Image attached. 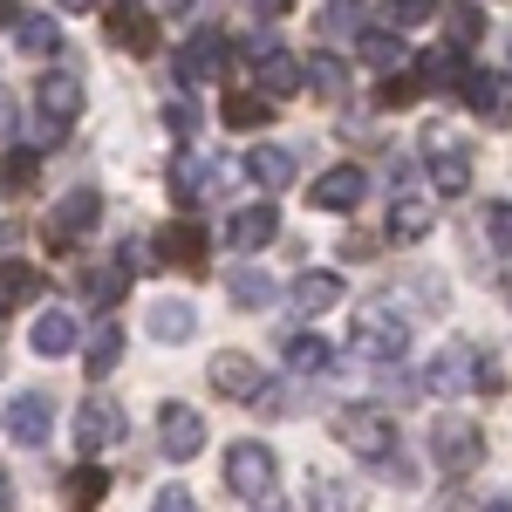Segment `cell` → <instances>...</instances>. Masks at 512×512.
Here are the masks:
<instances>
[{
    "mask_svg": "<svg viewBox=\"0 0 512 512\" xmlns=\"http://www.w3.org/2000/svg\"><path fill=\"white\" fill-rule=\"evenodd\" d=\"M226 485H233L246 506H274V499H280V465H274V451H267L260 437H239L233 451H226Z\"/></svg>",
    "mask_w": 512,
    "mask_h": 512,
    "instance_id": "obj_1",
    "label": "cell"
},
{
    "mask_svg": "<svg viewBox=\"0 0 512 512\" xmlns=\"http://www.w3.org/2000/svg\"><path fill=\"white\" fill-rule=\"evenodd\" d=\"M349 342H355V355L362 362H396V355L410 349V315H396V308H383V301H369L362 315H355V328H349Z\"/></svg>",
    "mask_w": 512,
    "mask_h": 512,
    "instance_id": "obj_2",
    "label": "cell"
},
{
    "mask_svg": "<svg viewBox=\"0 0 512 512\" xmlns=\"http://www.w3.org/2000/svg\"><path fill=\"white\" fill-rule=\"evenodd\" d=\"M431 458L444 478H472L478 458H485V431H478L472 417H437L431 424Z\"/></svg>",
    "mask_w": 512,
    "mask_h": 512,
    "instance_id": "obj_3",
    "label": "cell"
},
{
    "mask_svg": "<svg viewBox=\"0 0 512 512\" xmlns=\"http://www.w3.org/2000/svg\"><path fill=\"white\" fill-rule=\"evenodd\" d=\"M335 437H342V451L369 458V465H383V458L396 451V424H390V410H376V403L342 410V417H335Z\"/></svg>",
    "mask_w": 512,
    "mask_h": 512,
    "instance_id": "obj_4",
    "label": "cell"
},
{
    "mask_svg": "<svg viewBox=\"0 0 512 512\" xmlns=\"http://www.w3.org/2000/svg\"><path fill=\"white\" fill-rule=\"evenodd\" d=\"M424 171H431V185L437 198H458V192H472V151L458 144V137H424Z\"/></svg>",
    "mask_w": 512,
    "mask_h": 512,
    "instance_id": "obj_5",
    "label": "cell"
},
{
    "mask_svg": "<svg viewBox=\"0 0 512 512\" xmlns=\"http://www.w3.org/2000/svg\"><path fill=\"white\" fill-rule=\"evenodd\" d=\"M205 383L219 396H233V403H253V396L267 390V376H260V362L253 355H239V349H219L212 362H205Z\"/></svg>",
    "mask_w": 512,
    "mask_h": 512,
    "instance_id": "obj_6",
    "label": "cell"
},
{
    "mask_svg": "<svg viewBox=\"0 0 512 512\" xmlns=\"http://www.w3.org/2000/svg\"><path fill=\"white\" fill-rule=\"evenodd\" d=\"M246 62H253V69H260V96H294V89H301V62H294V55H287V48H280V41H267V35H253L246 41Z\"/></svg>",
    "mask_w": 512,
    "mask_h": 512,
    "instance_id": "obj_7",
    "label": "cell"
},
{
    "mask_svg": "<svg viewBox=\"0 0 512 512\" xmlns=\"http://www.w3.org/2000/svg\"><path fill=\"white\" fill-rule=\"evenodd\" d=\"M158 444H164L171 465L198 458V451H205V417H198L192 403H164V410H158Z\"/></svg>",
    "mask_w": 512,
    "mask_h": 512,
    "instance_id": "obj_8",
    "label": "cell"
},
{
    "mask_svg": "<svg viewBox=\"0 0 512 512\" xmlns=\"http://www.w3.org/2000/svg\"><path fill=\"white\" fill-rule=\"evenodd\" d=\"M0 431L14 437V444H28V451H35V444H48V431H55V403H48L41 390L14 396V403L0 410Z\"/></svg>",
    "mask_w": 512,
    "mask_h": 512,
    "instance_id": "obj_9",
    "label": "cell"
},
{
    "mask_svg": "<svg viewBox=\"0 0 512 512\" xmlns=\"http://www.w3.org/2000/svg\"><path fill=\"white\" fill-rule=\"evenodd\" d=\"M117 437H123V410L110 403V396H89V403L76 410V451L82 458H103Z\"/></svg>",
    "mask_w": 512,
    "mask_h": 512,
    "instance_id": "obj_10",
    "label": "cell"
},
{
    "mask_svg": "<svg viewBox=\"0 0 512 512\" xmlns=\"http://www.w3.org/2000/svg\"><path fill=\"white\" fill-rule=\"evenodd\" d=\"M424 390H437V396L478 390V349H472V342H451V349H437V355H431V369H424Z\"/></svg>",
    "mask_w": 512,
    "mask_h": 512,
    "instance_id": "obj_11",
    "label": "cell"
},
{
    "mask_svg": "<svg viewBox=\"0 0 512 512\" xmlns=\"http://www.w3.org/2000/svg\"><path fill=\"white\" fill-rule=\"evenodd\" d=\"M96 219H103V198L96 192H69L55 212H48V246H76V239H89Z\"/></svg>",
    "mask_w": 512,
    "mask_h": 512,
    "instance_id": "obj_12",
    "label": "cell"
},
{
    "mask_svg": "<svg viewBox=\"0 0 512 512\" xmlns=\"http://www.w3.org/2000/svg\"><path fill=\"white\" fill-rule=\"evenodd\" d=\"M35 103H41V117H48V123L69 130V123L82 117V76H76V69H48V76L35 82Z\"/></svg>",
    "mask_w": 512,
    "mask_h": 512,
    "instance_id": "obj_13",
    "label": "cell"
},
{
    "mask_svg": "<svg viewBox=\"0 0 512 512\" xmlns=\"http://www.w3.org/2000/svg\"><path fill=\"white\" fill-rule=\"evenodd\" d=\"M158 253L171 260V267H185V274H205L212 239H205V226H198V219H171V226L158 233Z\"/></svg>",
    "mask_w": 512,
    "mask_h": 512,
    "instance_id": "obj_14",
    "label": "cell"
},
{
    "mask_svg": "<svg viewBox=\"0 0 512 512\" xmlns=\"http://www.w3.org/2000/svg\"><path fill=\"white\" fill-rule=\"evenodd\" d=\"M362 198H369V171H362V164H335V171L315 178V205L321 212H355Z\"/></svg>",
    "mask_w": 512,
    "mask_h": 512,
    "instance_id": "obj_15",
    "label": "cell"
},
{
    "mask_svg": "<svg viewBox=\"0 0 512 512\" xmlns=\"http://www.w3.org/2000/svg\"><path fill=\"white\" fill-rule=\"evenodd\" d=\"M110 41H117L123 55H151V48H158V14L117 0V7H110Z\"/></svg>",
    "mask_w": 512,
    "mask_h": 512,
    "instance_id": "obj_16",
    "label": "cell"
},
{
    "mask_svg": "<svg viewBox=\"0 0 512 512\" xmlns=\"http://www.w3.org/2000/svg\"><path fill=\"white\" fill-rule=\"evenodd\" d=\"M226 62H233L226 35H192L185 48H178V82H212Z\"/></svg>",
    "mask_w": 512,
    "mask_h": 512,
    "instance_id": "obj_17",
    "label": "cell"
},
{
    "mask_svg": "<svg viewBox=\"0 0 512 512\" xmlns=\"http://www.w3.org/2000/svg\"><path fill=\"white\" fill-rule=\"evenodd\" d=\"M41 287H48V274H41L35 260H0V315L41 301Z\"/></svg>",
    "mask_w": 512,
    "mask_h": 512,
    "instance_id": "obj_18",
    "label": "cell"
},
{
    "mask_svg": "<svg viewBox=\"0 0 512 512\" xmlns=\"http://www.w3.org/2000/svg\"><path fill=\"white\" fill-rule=\"evenodd\" d=\"M294 151H280V144H260V151H246V178L260 185V192H287L294 185Z\"/></svg>",
    "mask_w": 512,
    "mask_h": 512,
    "instance_id": "obj_19",
    "label": "cell"
},
{
    "mask_svg": "<svg viewBox=\"0 0 512 512\" xmlns=\"http://www.w3.org/2000/svg\"><path fill=\"white\" fill-rule=\"evenodd\" d=\"M212 185H219V164H205L198 151H178L171 158V192H178V205H198Z\"/></svg>",
    "mask_w": 512,
    "mask_h": 512,
    "instance_id": "obj_20",
    "label": "cell"
},
{
    "mask_svg": "<svg viewBox=\"0 0 512 512\" xmlns=\"http://www.w3.org/2000/svg\"><path fill=\"white\" fill-rule=\"evenodd\" d=\"M28 342H35V355H69L82 342V321L69 308H48V315H35V335Z\"/></svg>",
    "mask_w": 512,
    "mask_h": 512,
    "instance_id": "obj_21",
    "label": "cell"
},
{
    "mask_svg": "<svg viewBox=\"0 0 512 512\" xmlns=\"http://www.w3.org/2000/svg\"><path fill=\"white\" fill-rule=\"evenodd\" d=\"M301 82L315 89L321 103H342V96H349V62L321 48V55H308V62H301Z\"/></svg>",
    "mask_w": 512,
    "mask_h": 512,
    "instance_id": "obj_22",
    "label": "cell"
},
{
    "mask_svg": "<svg viewBox=\"0 0 512 512\" xmlns=\"http://www.w3.org/2000/svg\"><path fill=\"white\" fill-rule=\"evenodd\" d=\"M130 274H137L130 260H110V267H89V274H82V301L110 315V308L123 301V287H130Z\"/></svg>",
    "mask_w": 512,
    "mask_h": 512,
    "instance_id": "obj_23",
    "label": "cell"
},
{
    "mask_svg": "<svg viewBox=\"0 0 512 512\" xmlns=\"http://www.w3.org/2000/svg\"><path fill=\"white\" fill-rule=\"evenodd\" d=\"M274 233H280V212H274V205H246V212H233V226H226V239H233L239 253H260Z\"/></svg>",
    "mask_w": 512,
    "mask_h": 512,
    "instance_id": "obj_24",
    "label": "cell"
},
{
    "mask_svg": "<svg viewBox=\"0 0 512 512\" xmlns=\"http://www.w3.org/2000/svg\"><path fill=\"white\" fill-rule=\"evenodd\" d=\"M280 362H287L294 376H328V369H335V349H328L321 335H287V349H280Z\"/></svg>",
    "mask_w": 512,
    "mask_h": 512,
    "instance_id": "obj_25",
    "label": "cell"
},
{
    "mask_svg": "<svg viewBox=\"0 0 512 512\" xmlns=\"http://www.w3.org/2000/svg\"><path fill=\"white\" fill-rule=\"evenodd\" d=\"M465 103H472L492 130H499V123H512V103H506V82H499V76H465Z\"/></svg>",
    "mask_w": 512,
    "mask_h": 512,
    "instance_id": "obj_26",
    "label": "cell"
},
{
    "mask_svg": "<svg viewBox=\"0 0 512 512\" xmlns=\"http://www.w3.org/2000/svg\"><path fill=\"white\" fill-rule=\"evenodd\" d=\"M151 335L171 342V349L192 342V335H198V308H192V301H158V308H151Z\"/></svg>",
    "mask_w": 512,
    "mask_h": 512,
    "instance_id": "obj_27",
    "label": "cell"
},
{
    "mask_svg": "<svg viewBox=\"0 0 512 512\" xmlns=\"http://www.w3.org/2000/svg\"><path fill=\"white\" fill-rule=\"evenodd\" d=\"M315 512H369V492L362 478H315Z\"/></svg>",
    "mask_w": 512,
    "mask_h": 512,
    "instance_id": "obj_28",
    "label": "cell"
},
{
    "mask_svg": "<svg viewBox=\"0 0 512 512\" xmlns=\"http://www.w3.org/2000/svg\"><path fill=\"white\" fill-rule=\"evenodd\" d=\"M437 226V205L431 198H396L390 205V239H403V246H410V239H424Z\"/></svg>",
    "mask_w": 512,
    "mask_h": 512,
    "instance_id": "obj_29",
    "label": "cell"
},
{
    "mask_svg": "<svg viewBox=\"0 0 512 512\" xmlns=\"http://www.w3.org/2000/svg\"><path fill=\"white\" fill-rule=\"evenodd\" d=\"M342 301V274H301L294 280V308L301 315H328Z\"/></svg>",
    "mask_w": 512,
    "mask_h": 512,
    "instance_id": "obj_30",
    "label": "cell"
},
{
    "mask_svg": "<svg viewBox=\"0 0 512 512\" xmlns=\"http://www.w3.org/2000/svg\"><path fill=\"white\" fill-rule=\"evenodd\" d=\"M315 35L321 41H355L362 35V0H328L315 14Z\"/></svg>",
    "mask_w": 512,
    "mask_h": 512,
    "instance_id": "obj_31",
    "label": "cell"
},
{
    "mask_svg": "<svg viewBox=\"0 0 512 512\" xmlns=\"http://www.w3.org/2000/svg\"><path fill=\"white\" fill-rule=\"evenodd\" d=\"M103 492H110V478L96 472V465H76V472L62 478V499H69V512H96V506H103Z\"/></svg>",
    "mask_w": 512,
    "mask_h": 512,
    "instance_id": "obj_32",
    "label": "cell"
},
{
    "mask_svg": "<svg viewBox=\"0 0 512 512\" xmlns=\"http://www.w3.org/2000/svg\"><path fill=\"white\" fill-rule=\"evenodd\" d=\"M82 362H89V376H110V369L123 362V328L117 321H103V328L82 342Z\"/></svg>",
    "mask_w": 512,
    "mask_h": 512,
    "instance_id": "obj_33",
    "label": "cell"
},
{
    "mask_svg": "<svg viewBox=\"0 0 512 512\" xmlns=\"http://www.w3.org/2000/svg\"><path fill=\"white\" fill-rule=\"evenodd\" d=\"M355 55H362L369 69H396V62H403V41H396V28H369V21H362V35H355Z\"/></svg>",
    "mask_w": 512,
    "mask_h": 512,
    "instance_id": "obj_34",
    "label": "cell"
},
{
    "mask_svg": "<svg viewBox=\"0 0 512 512\" xmlns=\"http://www.w3.org/2000/svg\"><path fill=\"white\" fill-rule=\"evenodd\" d=\"M226 294H233L239 308H274V280L260 274V267H233L226 274Z\"/></svg>",
    "mask_w": 512,
    "mask_h": 512,
    "instance_id": "obj_35",
    "label": "cell"
},
{
    "mask_svg": "<svg viewBox=\"0 0 512 512\" xmlns=\"http://www.w3.org/2000/svg\"><path fill=\"white\" fill-rule=\"evenodd\" d=\"M267 117H274V96H226L219 103V123L226 130H260Z\"/></svg>",
    "mask_w": 512,
    "mask_h": 512,
    "instance_id": "obj_36",
    "label": "cell"
},
{
    "mask_svg": "<svg viewBox=\"0 0 512 512\" xmlns=\"http://www.w3.org/2000/svg\"><path fill=\"white\" fill-rule=\"evenodd\" d=\"M14 41H21L28 55H55L62 28H55V14H21V21H14Z\"/></svg>",
    "mask_w": 512,
    "mask_h": 512,
    "instance_id": "obj_37",
    "label": "cell"
},
{
    "mask_svg": "<svg viewBox=\"0 0 512 512\" xmlns=\"http://www.w3.org/2000/svg\"><path fill=\"white\" fill-rule=\"evenodd\" d=\"M444 35H451V48H472V41L485 35V14H478L472 0H451V7H444Z\"/></svg>",
    "mask_w": 512,
    "mask_h": 512,
    "instance_id": "obj_38",
    "label": "cell"
},
{
    "mask_svg": "<svg viewBox=\"0 0 512 512\" xmlns=\"http://www.w3.org/2000/svg\"><path fill=\"white\" fill-rule=\"evenodd\" d=\"M424 96V76H383L376 82V110H410Z\"/></svg>",
    "mask_w": 512,
    "mask_h": 512,
    "instance_id": "obj_39",
    "label": "cell"
},
{
    "mask_svg": "<svg viewBox=\"0 0 512 512\" xmlns=\"http://www.w3.org/2000/svg\"><path fill=\"white\" fill-rule=\"evenodd\" d=\"M35 185V151H7L0 158V192H28Z\"/></svg>",
    "mask_w": 512,
    "mask_h": 512,
    "instance_id": "obj_40",
    "label": "cell"
},
{
    "mask_svg": "<svg viewBox=\"0 0 512 512\" xmlns=\"http://www.w3.org/2000/svg\"><path fill=\"white\" fill-rule=\"evenodd\" d=\"M431 14H437V0H390V7H383L390 28H417V21H431Z\"/></svg>",
    "mask_w": 512,
    "mask_h": 512,
    "instance_id": "obj_41",
    "label": "cell"
},
{
    "mask_svg": "<svg viewBox=\"0 0 512 512\" xmlns=\"http://www.w3.org/2000/svg\"><path fill=\"white\" fill-rule=\"evenodd\" d=\"M485 239H492V253H512V205L485 212Z\"/></svg>",
    "mask_w": 512,
    "mask_h": 512,
    "instance_id": "obj_42",
    "label": "cell"
},
{
    "mask_svg": "<svg viewBox=\"0 0 512 512\" xmlns=\"http://www.w3.org/2000/svg\"><path fill=\"white\" fill-rule=\"evenodd\" d=\"M151 512H198V506H192V492H185V485H164L158 499H151Z\"/></svg>",
    "mask_w": 512,
    "mask_h": 512,
    "instance_id": "obj_43",
    "label": "cell"
},
{
    "mask_svg": "<svg viewBox=\"0 0 512 512\" xmlns=\"http://www.w3.org/2000/svg\"><path fill=\"white\" fill-rule=\"evenodd\" d=\"M164 117H171V130H178V144H185V137H192V130H198V110H192V103H171Z\"/></svg>",
    "mask_w": 512,
    "mask_h": 512,
    "instance_id": "obj_44",
    "label": "cell"
},
{
    "mask_svg": "<svg viewBox=\"0 0 512 512\" xmlns=\"http://www.w3.org/2000/svg\"><path fill=\"white\" fill-rule=\"evenodd\" d=\"M478 390H506V376H499V355H478Z\"/></svg>",
    "mask_w": 512,
    "mask_h": 512,
    "instance_id": "obj_45",
    "label": "cell"
},
{
    "mask_svg": "<svg viewBox=\"0 0 512 512\" xmlns=\"http://www.w3.org/2000/svg\"><path fill=\"white\" fill-rule=\"evenodd\" d=\"M287 7H294V0H246V14H253V21H280Z\"/></svg>",
    "mask_w": 512,
    "mask_h": 512,
    "instance_id": "obj_46",
    "label": "cell"
},
{
    "mask_svg": "<svg viewBox=\"0 0 512 512\" xmlns=\"http://www.w3.org/2000/svg\"><path fill=\"white\" fill-rule=\"evenodd\" d=\"M7 137H14V96L0 89V144H7Z\"/></svg>",
    "mask_w": 512,
    "mask_h": 512,
    "instance_id": "obj_47",
    "label": "cell"
},
{
    "mask_svg": "<svg viewBox=\"0 0 512 512\" xmlns=\"http://www.w3.org/2000/svg\"><path fill=\"white\" fill-rule=\"evenodd\" d=\"M14 21H21V7H14V0H0V28H14Z\"/></svg>",
    "mask_w": 512,
    "mask_h": 512,
    "instance_id": "obj_48",
    "label": "cell"
},
{
    "mask_svg": "<svg viewBox=\"0 0 512 512\" xmlns=\"http://www.w3.org/2000/svg\"><path fill=\"white\" fill-rule=\"evenodd\" d=\"M485 512H512V492H499V499H485Z\"/></svg>",
    "mask_w": 512,
    "mask_h": 512,
    "instance_id": "obj_49",
    "label": "cell"
},
{
    "mask_svg": "<svg viewBox=\"0 0 512 512\" xmlns=\"http://www.w3.org/2000/svg\"><path fill=\"white\" fill-rule=\"evenodd\" d=\"M0 512H14V485L7 478H0Z\"/></svg>",
    "mask_w": 512,
    "mask_h": 512,
    "instance_id": "obj_50",
    "label": "cell"
},
{
    "mask_svg": "<svg viewBox=\"0 0 512 512\" xmlns=\"http://www.w3.org/2000/svg\"><path fill=\"white\" fill-rule=\"evenodd\" d=\"M62 7H69V14H82V7H96V0H62Z\"/></svg>",
    "mask_w": 512,
    "mask_h": 512,
    "instance_id": "obj_51",
    "label": "cell"
},
{
    "mask_svg": "<svg viewBox=\"0 0 512 512\" xmlns=\"http://www.w3.org/2000/svg\"><path fill=\"white\" fill-rule=\"evenodd\" d=\"M506 62H512V55H506Z\"/></svg>",
    "mask_w": 512,
    "mask_h": 512,
    "instance_id": "obj_52",
    "label": "cell"
},
{
    "mask_svg": "<svg viewBox=\"0 0 512 512\" xmlns=\"http://www.w3.org/2000/svg\"><path fill=\"white\" fill-rule=\"evenodd\" d=\"M274 512H280V506H274Z\"/></svg>",
    "mask_w": 512,
    "mask_h": 512,
    "instance_id": "obj_53",
    "label": "cell"
}]
</instances>
